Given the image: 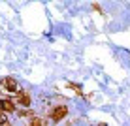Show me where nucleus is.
Returning <instances> with one entry per match:
<instances>
[{
  "mask_svg": "<svg viewBox=\"0 0 130 126\" xmlns=\"http://www.w3.org/2000/svg\"><path fill=\"white\" fill-rule=\"evenodd\" d=\"M2 87H8L6 91H10V92H17V83L13 79H4L2 81Z\"/></svg>",
  "mask_w": 130,
  "mask_h": 126,
  "instance_id": "nucleus-1",
  "label": "nucleus"
},
{
  "mask_svg": "<svg viewBox=\"0 0 130 126\" xmlns=\"http://www.w3.org/2000/svg\"><path fill=\"white\" fill-rule=\"evenodd\" d=\"M17 100L23 103V105H28V94H26V92H19V94H17Z\"/></svg>",
  "mask_w": 130,
  "mask_h": 126,
  "instance_id": "nucleus-2",
  "label": "nucleus"
}]
</instances>
